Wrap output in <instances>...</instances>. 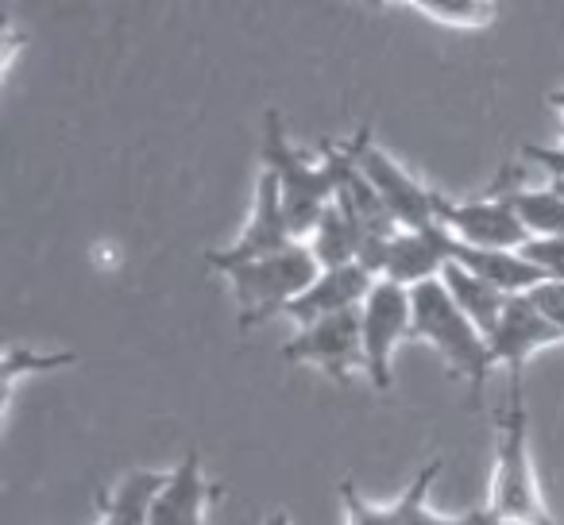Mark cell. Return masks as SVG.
I'll list each match as a JSON object with an SVG mask.
<instances>
[{
  "mask_svg": "<svg viewBox=\"0 0 564 525\" xmlns=\"http://www.w3.org/2000/svg\"><path fill=\"white\" fill-rule=\"evenodd\" d=\"M325 151V147H322ZM263 171L274 178L282 197V212L291 220L294 240L306 243L314 236V228L322 225V217L337 201V163L325 151V163H310L282 128L279 109H267L263 117Z\"/></svg>",
  "mask_w": 564,
  "mask_h": 525,
  "instance_id": "6da1fadb",
  "label": "cell"
},
{
  "mask_svg": "<svg viewBox=\"0 0 564 525\" xmlns=\"http://www.w3.org/2000/svg\"><path fill=\"white\" fill-rule=\"evenodd\" d=\"M410 302H414V332H410V340L430 344L433 352L445 360V368L453 371L460 383H468L471 406H479L484 383L495 368L487 337L471 325V317L456 306L453 294L445 291L441 278L414 286V291H410Z\"/></svg>",
  "mask_w": 564,
  "mask_h": 525,
  "instance_id": "7a4b0ae2",
  "label": "cell"
},
{
  "mask_svg": "<svg viewBox=\"0 0 564 525\" xmlns=\"http://www.w3.org/2000/svg\"><path fill=\"white\" fill-rule=\"evenodd\" d=\"M322 275V263L310 251V243H291L279 255H267L259 263H243V267L225 271V278L232 283L236 306H240V329H256V325L271 321V317L286 314L310 286Z\"/></svg>",
  "mask_w": 564,
  "mask_h": 525,
  "instance_id": "3957f363",
  "label": "cell"
},
{
  "mask_svg": "<svg viewBox=\"0 0 564 525\" xmlns=\"http://www.w3.org/2000/svg\"><path fill=\"white\" fill-rule=\"evenodd\" d=\"M487 506L507 525H561L549 514L545 494L538 486V468L530 456V422L522 402H510L499 417L495 437V471H491V502Z\"/></svg>",
  "mask_w": 564,
  "mask_h": 525,
  "instance_id": "277c9868",
  "label": "cell"
},
{
  "mask_svg": "<svg viewBox=\"0 0 564 525\" xmlns=\"http://www.w3.org/2000/svg\"><path fill=\"white\" fill-rule=\"evenodd\" d=\"M345 155L352 158L356 171L368 178V186L379 194V201L387 205V212L394 217V225L402 232H425V228H437V189L422 186L414 174L402 163H394L383 147L371 143V132L360 128L348 143H340Z\"/></svg>",
  "mask_w": 564,
  "mask_h": 525,
  "instance_id": "5b68a950",
  "label": "cell"
},
{
  "mask_svg": "<svg viewBox=\"0 0 564 525\" xmlns=\"http://www.w3.org/2000/svg\"><path fill=\"white\" fill-rule=\"evenodd\" d=\"M360 332H364V375L376 391H391L394 379V348L414 332V302L410 291L399 283L379 278L371 286L368 302L360 306Z\"/></svg>",
  "mask_w": 564,
  "mask_h": 525,
  "instance_id": "8992f818",
  "label": "cell"
},
{
  "mask_svg": "<svg viewBox=\"0 0 564 525\" xmlns=\"http://www.w3.org/2000/svg\"><path fill=\"white\" fill-rule=\"evenodd\" d=\"M286 363H310L325 371L337 386L352 383L356 371H364V332H360V309L352 314L325 317V321L299 329L282 344Z\"/></svg>",
  "mask_w": 564,
  "mask_h": 525,
  "instance_id": "52a82bcc",
  "label": "cell"
},
{
  "mask_svg": "<svg viewBox=\"0 0 564 525\" xmlns=\"http://www.w3.org/2000/svg\"><path fill=\"white\" fill-rule=\"evenodd\" d=\"M291 243H299V240H294L291 220L282 212L279 186H274V178L263 171L256 182V205H251L248 228H243L232 248L205 251V263H209L217 275H225V271L243 267V263H259V259H267V255H279V251H286Z\"/></svg>",
  "mask_w": 564,
  "mask_h": 525,
  "instance_id": "ba28073f",
  "label": "cell"
},
{
  "mask_svg": "<svg viewBox=\"0 0 564 525\" xmlns=\"http://www.w3.org/2000/svg\"><path fill=\"white\" fill-rule=\"evenodd\" d=\"M437 225L464 248L484 251H522L530 243V232L522 220L499 201V197H476V201H453L437 194Z\"/></svg>",
  "mask_w": 564,
  "mask_h": 525,
  "instance_id": "9c48e42d",
  "label": "cell"
},
{
  "mask_svg": "<svg viewBox=\"0 0 564 525\" xmlns=\"http://www.w3.org/2000/svg\"><path fill=\"white\" fill-rule=\"evenodd\" d=\"M553 344H564V337L545 321V317H541V309L533 306L525 294L522 298H510L499 329L487 337L491 360L510 371V402H522L525 360H530L533 352H541V348H553Z\"/></svg>",
  "mask_w": 564,
  "mask_h": 525,
  "instance_id": "30bf717a",
  "label": "cell"
},
{
  "mask_svg": "<svg viewBox=\"0 0 564 525\" xmlns=\"http://www.w3.org/2000/svg\"><path fill=\"white\" fill-rule=\"evenodd\" d=\"M217 494L220 486H213L205 479L202 456H197V448H189L178 468L166 471L163 491L151 502L148 525H209V502Z\"/></svg>",
  "mask_w": 564,
  "mask_h": 525,
  "instance_id": "8fae6325",
  "label": "cell"
},
{
  "mask_svg": "<svg viewBox=\"0 0 564 525\" xmlns=\"http://www.w3.org/2000/svg\"><path fill=\"white\" fill-rule=\"evenodd\" d=\"M379 278H371L360 263H348V267H333V271H322L317 283L286 309L291 321H299V329H310V325L325 321V317H337V314H352L368 302L371 286Z\"/></svg>",
  "mask_w": 564,
  "mask_h": 525,
  "instance_id": "7c38bea8",
  "label": "cell"
},
{
  "mask_svg": "<svg viewBox=\"0 0 564 525\" xmlns=\"http://www.w3.org/2000/svg\"><path fill=\"white\" fill-rule=\"evenodd\" d=\"M453 263V236L445 228H425V232H399L387 251L383 278L387 283H399L406 291L433 278L445 275V267Z\"/></svg>",
  "mask_w": 564,
  "mask_h": 525,
  "instance_id": "4fadbf2b",
  "label": "cell"
},
{
  "mask_svg": "<svg viewBox=\"0 0 564 525\" xmlns=\"http://www.w3.org/2000/svg\"><path fill=\"white\" fill-rule=\"evenodd\" d=\"M453 263L468 267L471 275H479L484 283H491L495 291H502L507 298H522V294L538 291L545 278L533 267L522 251H484V248H464L460 240H453Z\"/></svg>",
  "mask_w": 564,
  "mask_h": 525,
  "instance_id": "5bb4252c",
  "label": "cell"
},
{
  "mask_svg": "<svg viewBox=\"0 0 564 525\" xmlns=\"http://www.w3.org/2000/svg\"><path fill=\"white\" fill-rule=\"evenodd\" d=\"M502 186H491L487 197H499L518 220L522 228L533 236H564V197L556 194L553 186H538V189H525L518 182H510V171L502 174Z\"/></svg>",
  "mask_w": 564,
  "mask_h": 525,
  "instance_id": "9a60e30c",
  "label": "cell"
},
{
  "mask_svg": "<svg viewBox=\"0 0 564 525\" xmlns=\"http://www.w3.org/2000/svg\"><path fill=\"white\" fill-rule=\"evenodd\" d=\"M441 283H445V291L453 294V302L471 317V325H476L484 337H491V332L499 329L502 314H507V302H510L507 294L495 291L491 283H484L479 275H471V271L460 267V263H448L445 275H441Z\"/></svg>",
  "mask_w": 564,
  "mask_h": 525,
  "instance_id": "2e32d148",
  "label": "cell"
},
{
  "mask_svg": "<svg viewBox=\"0 0 564 525\" xmlns=\"http://www.w3.org/2000/svg\"><path fill=\"white\" fill-rule=\"evenodd\" d=\"M166 475L159 471H132L117 483V491H97L101 506V525H148L151 502L163 491Z\"/></svg>",
  "mask_w": 564,
  "mask_h": 525,
  "instance_id": "e0dca14e",
  "label": "cell"
},
{
  "mask_svg": "<svg viewBox=\"0 0 564 525\" xmlns=\"http://www.w3.org/2000/svg\"><path fill=\"white\" fill-rule=\"evenodd\" d=\"M306 243L317 255V263H322V271L360 263V228H356V220L337 201H333V209L325 212L322 225L314 228V236Z\"/></svg>",
  "mask_w": 564,
  "mask_h": 525,
  "instance_id": "ac0fdd59",
  "label": "cell"
},
{
  "mask_svg": "<svg viewBox=\"0 0 564 525\" xmlns=\"http://www.w3.org/2000/svg\"><path fill=\"white\" fill-rule=\"evenodd\" d=\"M437 475H441V460H433V463H425V468L414 475V483L406 486V491H410L406 525H507L491 506H476V510H468V514H456V517L433 514V510L425 506V499H430V486H433V479H437Z\"/></svg>",
  "mask_w": 564,
  "mask_h": 525,
  "instance_id": "d6986e66",
  "label": "cell"
},
{
  "mask_svg": "<svg viewBox=\"0 0 564 525\" xmlns=\"http://www.w3.org/2000/svg\"><path fill=\"white\" fill-rule=\"evenodd\" d=\"M406 9L445 28H491L499 20V4L487 0H406Z\"/></svg>",
  "mask_w": 564,
  "mask_h": 525,
  "instance_id": "ffe728a7",
  "label": "cell"
},
{
  "mask_svg": "<svg viewBox=\"0 0 564 525\" xmlns=\"http://www.w3.org/2000/svg\"><path fill=\"white\" fill-rule=\"evenodd\" d=\"M340 502L348 510V525H406L410 517V491H402V499L394 506H371L368 499H360L352 479L340 483Z\"/></svg>",
  "mask_w": 564,
  "mask_h": 525,
  "instance_id": "44dd1931",
  "label": "cell"
},
{
  "mask_svg": "<svg viewBox=\"0 0 564 525\" xmlns=\"http://www.w3.org/2000/svg\"><path fill=\"white\" fill-rule=\"evenodd\" d=\"M70 363H78V356L74 352H51V356H35V352H24V348H9L4 352V402L12 398V391H17L20 375L24 371H55V368H70Z\"/></svg>",
  "mask_w": 564,
  "mask_h": 525,
  "instance_id": "7402d4cb",
  "label": "cell"
},
{
  "mask_svg": "<svg viewBox=\"0 0 564 525\" xmlns=\"http://www.w3.org/2000/svg\"><path fill=\"white\" fill-rule=\"evenodd\" d=\"M522 255L541 271L545 283L564 286V236H533V240L522 248Z\"/></svg>",
  "mask_w": 564,
  "mask_h": 525,
  "instance_id": "603a6c76",
  "label": "cell"
},
{
  "mask_svg": "<svg viewBox=\"0 0 564 525\" xmlns=\"http://www.w3.org/2000/svg\"><path fill=\"white\" fill-rule=\"evenodd\" d=\"M525 298H530L533 306L541 309V317H545V321L564 337V286L561 283H541L538 291H530Z\"/></svg>",
  "mask_w": 564,
  "mask_h": 525,
  "instance_id": "cb8c5ba5",
  "label": "cell"
},
{
  "mask_svg": "<svg viewBox=\"0 0 564 525\" xmlns=\"http://www.w3.org/2000/svg\"><path fill=\"white\" fill-rule=\"evenodd\" d=\"M525 163H538L549 178H564V147H541V143H522Z\"/></svg>",
  "mask_w": 564,
  "mask_h": 525,
  "instance_id": "d4e9b609",
  "label": "cell"
},
{
  "mask_svg": "<svg viewBox=\"0 0 564 525\" xmlns=\"http://www.w3.org/2000/svg\"><path fill=\"white\" fill-rule=\"evenodd\" d=\"M549 105L564 117V89H553V94H549Z\"/></svg>",
  "mask_w": 564,
  "mask_h": 525,
  "instance_id": "484cf974",
  "label": "cell"
},
{
  "mask_svg": "<svg viewBox=\"0 0 564 525\" xmlns=\"http://www.w3.org/2000/svg\"><path fill=\"white\" fill-rule=\"evenodd\" d=\"M263 525H291V517H286V514H271V517H263Z\"/></svg>",
  "mask_w": 564,
  "mask_h": 525,
  "instance_id": "4316f807",
  "label": "cell"
},
{
  "mask_svg": "<svg viewBox=\"0 0 564 525\" xmlns=\"http://www.w3.org/2000/svg\"><path fill=\"white\" fill-rule=\"evenodd\" d=\"M549 186H553V189H556V194H561V197H564V178H549Z\"/></svg>",
  "mask_w": 564,
  "mask_h": 525,
  "instance_id": "83f0119b",
  "label": "cell"
}]
</instances>
